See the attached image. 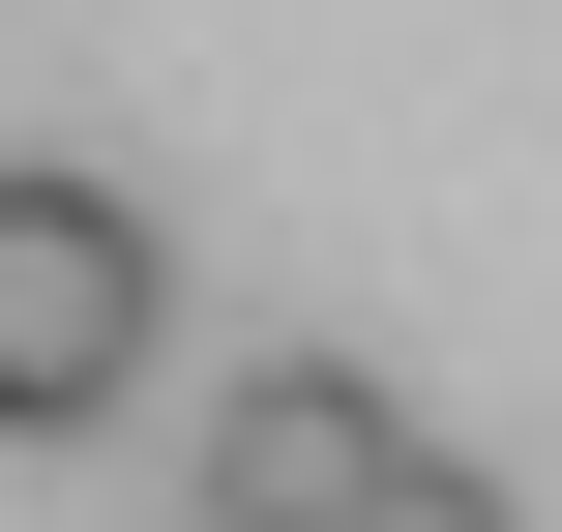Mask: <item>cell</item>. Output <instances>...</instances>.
<instances>
[{"label": "cell", "mask_w": 562, "mask_h": 532, "mask_svg": "<svg viewBox=\"0 0 562 532\" xmlns=\"http://www.w3.org/2000/svg\"><path fill=\"white\" fill-rule=\"evenodd\" d=\"M148 355H178V237H148L89 148H0V474L119 444V415H148Z\"/></svg>", "instance_id": "6da1fadb"}, {"label": "cell", "mask_w": 562, "mask_h": 532, "mask_svg": "<svg viewBox=\"0 0 562 532\" xmlns=\"http://www.w3.org/2000/svg\"><path fill=\"white\" fill-rule=\"evenodd\" d=\"M415 385L385 355H237V415H207V474H178V532H415Z\"/></svg>", "instance_id": "7a4b0ae2"}, {"label": "cell", "mask_w": 562, "mask_h": 532, "mask_svg": "<svg viewBox=\"0 0 562 532\" xmlns=\"http://www.w3.org/2000/svg\"><path fill=\"white\" fill-rule=\"evenodd\" d=\"M415 532H533V503H504V474H415Z\"/></svg>", "instance_id": "3957f363"}]
</instances>
